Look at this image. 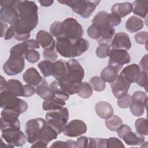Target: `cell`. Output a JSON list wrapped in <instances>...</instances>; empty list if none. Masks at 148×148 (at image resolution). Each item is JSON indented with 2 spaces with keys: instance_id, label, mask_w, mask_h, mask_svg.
Wrapping results in <instances>:
<instances>
[{
  "instance_id": "obj_49",
  "label": "cell",
  "mask_w": 148,
  "mask_h": 148,
  "mask_svg": "<svg viewBox=\"0 0 148 148\" xmlns=\"http://www.w3.org/2000/svg\"><path fill=\"white\" fill-rule=\"evenodd\" d=\"M88 141H89V138L85 136H82L79 137L76 141L77 147H79V148L88 147Z\"/></svg>"
},
{
  "instance_id": "obj_5",
  "label": "cell",
  "mask_w": 148,
  "mask_h": 148,
  "mask_svg": "<svg viewBox=\"0 0 148 148\" xmlns=\"http://www.w3.org/2000/svg\"><path fill=\"white\" fill-rule=\"evenodd\" d=\"M109 14L106 12L100 11L94 16L92 20V24L97 25L101 29V36L97 40L99 44H108L114 35L115 29L110 24Z\"/></svg>"
},
{
  "instance_id": "obj_19",
  "label": "cell",
  "mask_w": 148,
  "mask_h": 148,
  "mask_svg": "<svg viewBox=\"0 0 148 148\" xmlns=\"http://www.w3.org/2000/svg\"><path fill=\"white\" fill-rule=\"evenodd\" d=\"M23 78L27 84L32 86H37L43 80L39 72L34 67L27 69L23 73Z\"/></svg>"
},
{
  "instance_id": "obj_48",
  "label": "cell",
  "mask_w": 148,
  "mask_h": 148,
  "mask_svg": "<svg viewBox=\"0 0 148 148\" xmlns=\"http://www.w3.org/2000/svg\"><path fill=\"white\" fill-rule=\"evenodd\" d=\"M138 85L143 87L146 92L147 91V73L140 72L139 77L136 82Z\"/></svg>"
},
{
  "instance_id": "obj_30",
  "label": "cell",
  "mask_w": 148,
  "mask_h": 148,
  "mask_svg": "<svg viewBox=\"0 0 148 148\" xmlns=\"http://www.w3.org/2000/svg\"><path fill=\"white\" fill-rule=\"evenodd\" d=\"M49 87L54 94L53 97L61 99L64 101H66L69 99V95L64 90L58 80H56L52 82L49 85Z\"/></svg>"
},
{
  "instance_id": "obj_51",
  "label": "cell",
  "mask_w": 148,
  "mask_h": 148,
  "mask_svg": "<svg viewBox=\"0 0 148 148\" xmlns=\"http://www.w3.org/2000/svg\"><path fill=\"white\" fill-rule=\"evenodd\" d=\"M24 97H29L32 96L36 93V90L34 87V86L29 85V84H25L24 85Z\"/></svg>"
},
{
  "instance_id": "obj_47",
  "label": "cell",
  "mask_w": 148,
  "mask_h": 148,
  "mask_svg": "<svg viewBox=\"0 0 148 148\" xmlns=\"http://www.w3.org/2000/svg\"><path fill=\"white\" fill-rule=\"evenodd\" d=\"M131 102H132L131 96L128 94H127L124 97L120 99H118L117 100L118 106L122 109H126L130 107Z\"/></svg>"
},
{
  "instance_id": "obj_56",
  "label": "cell",
  "mask_w": 148,
  "mask_h": 148,
  "mask_svg": "<svg viewBox=\"0 0 148 148\" xmlns=\"http://www.w3.org/2000/svg\"><path fill=\"white\" fill-rule=\"evenodd\" d=\"M1 38H4V36L5 35V33L6 32V31L8 30L9 27L8 25V24L2 21H1Z\"/></svg>"
},
{
  "instance_id": "obj_55",
  "label": "cell",
  "mask_w": 148,
  "mask_h": 148,
  "mask_svg": "<svg viewBox=\"0 0 148 148\" xmlns=\"http://www.w3.org/2000/svg\"><path fill=\"white\" fill-rule=\"evenodd\" d=\"M50 147H68V144L67 140L65 142L57 140L52 143L50 146Z\"/></svg>"
},
{
  "instance_id": "obj_41",
  "label": "cell",
  "mask_w": 148,
  "mask_h": 148,
  "mask_svg": "<svg viewBox=\"0 0 148 148\" xmlns=\"http://www.w3.org/2000/svg\"><path fill=\"white\" fill-rule=\"evenodd\" d=\"M25 58L30 63H36L40 59V54L35 49H28L25 54Z\"/></svg>"
},
{
  "instance_id": "obj_45",
  "label": "cell",
  "mask_w": 148,
  "mask_h": 148,
  "mask_svg": "<svg viewBox=\"0 0 148 148\" xmlns=\"http://www.w3.org/2000/svg\"><path fill=\"white\" fill-rule=\"evenodd\" d=\"M134 39L138 44L145 45L146 47L148 39V34L146 31H140L137 32L134 35Z\"/></svg>"
},
{
  "instance_id": "obj_37",
  "label": "cell",
  "mask_w": 148,
  "mask_h": 148,
  "mask_svg": "<svg viewBox=\"0 0 148 148\" xmlns=\"http://www.w3.org/2000/svg\"><path fill=\"white\" fill-rule=\"evenodd\" d=\"M92 88L90 84L87 82H82V86L77 92V95L84 99L90 98L92 94Z\"/></svg>"
},
{
  "instance_id": "obj_21",
  "label": "cell",
  "mask_w": 148,
  "mask_h": 148,
  "mask_svg": "<svg viewBox=\"0 0 148 148\" xmlns=\"http://www.w3.org/2000/svg\"><path fill=\"white\" fill-rule=\"evenodd\" d=\"M96 114L103 119H108L113 115V109L112 105L108 102L100 101L95 106Z\"/></svg>"
},
{
  "instance_id": "obj_35",
  "label": "cell",
  "mask_w": 148,
  "mask_h": 148,
  "mask_svg": "<svg viewBox=\"0 0 148 148\" xmlns=\"http://www.w3.org/2000/svg\"><path fill=\"white\" fill-rule=\"evenodd\" d=\"M136 132L142 135H148V124L146 118H139L135 122Z\"/></svg>"
},
{
  "instance_id": "obj_53",
  "label": "cell",
  "mask_w": 148,
  "mask_h": 148,
  "mask_svg": "<svg viewBox=\"0 0 148 148\" xmlns=\"http://www.w3.org/2000/svg\"><path fill=\"white\" fill-rule=\"evenodd\" d=\"M24 42L26 43L29 49H39L40 47V45L36 41V40L29 39V40H27Z\"/></svg>"
},
{
  "instance_id": "obj_50",
  "label": "cell",
  "mask_w": 148,
  "mask_h": 148,
  "mask_svg": "<svg viewBox=\"0 0 148 148\" xmlns=\"http://www.w3.org/2000/svg\"><path fill=\"white\" fill-rule=\"evenodd\" d=\"M148 63H147V54L145 55L141 59L139 62V69L140 72L147 73L148 71Z\"/></svg>"
},
{
  "instance_id": "obj_7",
  "label": "cell",
  "mask_w": 148,
  "mask_h": 148,
  "mask_svg": "<svg viewBox=\"0 0 148 148\" xmlns=\"http://www.w3.org/2000/svg\"><path fill=\"white\" fill-rule=\"evenodd\" d=\"M58 2L70 7L75 13L80 15L82 18H87L94 12L100 1L73 0L58 1Z\"/></svg>"
},
{
  "instance_id": "obj_40",
  "label": "cell",
  "mask_w": 148,
  "mask_h": 148,
  "mask_svg": "<svg viewBox=\"0 0 148 148\" xmlns=\"http://www.w3.org/2000/svg\"><path fill=\"white\" fill-rule=\"evenodd\" d=\"M50 32L51 35L56 37V39L60 38L62 34L61 22L58 21H54L50 27Z\"/></svg>"
},
{
  "instance_id": "obj_3",
  "label": "cell",
  "mask_w": 148,
  "mask_h": 148,
  "mask_svg": "<svg viewBox=\"0 0 148 148\" xmlns=\"http://www.w3.org/2000/svg\"><path fill=\"white\" fill-rule=\"evenodd\" d=\"M67 72L65 76L58 81L64 90L69 95L77 94L84 76V70L80 64L72 58L66 62Z\"/></svg>"
},
{
  "instance_id": "obj_26",
  "label": "cell",
  "mask_w": 148,
  "mask_h": 148,
  "mask_svg": "<svg viewBox=\"0 0 148 148\" xmlns=\"http://www.w3.org/2000/svg\"><path fill=\"white\" fill-rule=\"evenodd\" d=\"M36 93L43 99L46 100L54 97V94L45 79L43 78L41 83L36 86Z\"/></svg>"
},
{
  "instance_id": "obj_39",
  "label": "cell",
  "mask_w": 148,
  "mask_h": 148,
  "mask_svg": "<svg viewBox=\"0 0 148 148\" xmlns=\"http://www.w3.org/2000/svg\"><path fill=\"white\" fill-rule=\"evenodd\" d=\"M88 147L105 148L106 147V139L101 138H88Z\"/></svg>"
},
{
  "instance_id": "obj_24",
  "label": "cell",
  "mask_w": 148,
  "mask_h": 148,
  "mask_svg": "<svg viewBox=\"0 0 148 148\" xmlns=\"http://www.w3.org/2000/svg\"><path fill=\"white\" fill-rule=\"evenodd\" d=\"M6 90L16 97L24 96V85H23L20 80L17 79H9L7 82Z\"/></svg>"
},
{
  "instance_id": "obj_54",
  "label": "cell",
  "mask_w": 148,
  "mask_h": 148,
  "mask_svg": "<svg viewBox=\"0 0 148 148\" xmlns=\"http://www.w3.org/2000/svg\"><path fill=\"white\" fill-rule=\"evenodd\" d=\"M15 35V29L13 25H10L8 30L6 31L5 35L4 36V39L5 40H9L12 39L13 36Z\"/></svg>"
},
{
  "instance_id": "obj_33",
  "label": "cell",
  "mask_w": 148,
  "mask_h": 148,
  "mask_svg": "<svg viewBox=\"0 0 148 148\" xmlns=\"http://www.w3.org/2000/svg\"><path fill=\"white\" fill-rule=\"evenodd\" d=\"M106 127L112 131H116L123 124L122 119L117 115H113L105 120Z\"/></svg>"
},
{
  "instance_id": "obj_23",
  "label": "cell",
  "mask_w": 148,
  "mask_h": 148,
  "mask_svg": "<svg viewBox=\"0 0 148 148\" xmlns=\"http://www.w3.org/2000/svg\"><path fill=\"white\" fill-rule=\"evenodd\" d=\"M125 143L130 146H139L145 143V137L137 132H134L131 129L128 131L122 137Z\"/></svg>"
},
{
  "instance_id": "obj_9",
  "label": "cell",
  "mask_w": 148,
  "mask_h": 148,
  "mask_svg": "<svg viewBox=\"0 0 148 148\" xmlns=\"http://www.w3.org/2000/svg\"><path fill=\"white\" fill-rule=\"evenodd\" d=\"M62 34L60 38L75 42L82 38L83 29L80 24L74 18L68 17L61 22Z\"/></svg>"
},
{
  "instance_id": "obj_15",
  "label": "cell",
  "mask_w": 148,
  "mask_h": 148,
  "mask_svg": "<svg viewBox=\"0 0 148 148\" xmlns=\"http://www.w3.org/2000/svg\"><path fill=\"white\" fill-rule=\"evenodd\" d=\"M131 83L124 76L119 74L116 80L110 83V87L113 95L117 99L124 97L128 94L131 86Z\"/></svg>"
},
{
  "instance_id": "obj_32",
  "label": "cell",
  "mask_w": 148,
  "mask_h": 148,
  "mask_svg": "<svg viewBox=\"0 0 148 148\" xmlns=\"http://www.w3.org/2000/svg\"><path fill=\"white\" fill-rule=\"evenodd\" d=\"M54 63L49 60L42 61L38 64L40 72L45 77H49L53 75Z\"/></svg>"
},
{
  "instance_id": "obj_44",
  "label": "cell",
  "mask_w": 148,
  "mask_h": 148,
  "mask_svg": "<svg viewBox=\"0 0 148 148\" xmlns=\"http://www.w3.org/2000/svg\"><path fill=\"white\" fill-rule=\"evenodd\" d=\"M132 101H138L142 102L147 105V95L146 92L142 91H135L131 97Z\"/></svg>"
},
{
  "instance_id": "obj_25",
  "label": "cell",
  "mask_w": 148,
  "mask_h": 148,
  "mask_svg": "<svg viewBox=\"0 0 148 148\" xmlns=\"http://www.w3.org/2000/svg\"><path fill=\"white\" fill-rule=\"evenodd\" d=\"M143 26L144 21L143 20L135 16H131L125 23L126 29L131 33L139 31L143 28Z\"/></svg>"
},
{
  "instance_id": "obj_27",
  "label": "cell",
  "mask_w": 148,
  "mask_h": 148,
  "mask_svg": "<svg viewBox=\"0 0 148 148\" xmlns=\"http://www.w3.org/2000/svg\"><path fill=\"white\" fill-rule=\"evenodd\" d=\"M67 72V68L66 62L62 60H58L54 62L53 76L56 80L60 81L66 75Z\"/></svg>"
},
{
  "instance_id": "obj_17",
  "label": "cell",
  "mask_w": 148,
  "mask_h": 148,
  "mask_svg": "<svg viewBox=\"0 0 148 148\" xmlns=\"http://www.w3.org/2000/svg\"><path fill=\"white\" fill-rule=\"evenodd\" d=\"M131 42L128 35L123 32L116 33L112 41L111 49H121L128 50L131 47Z\"/></svg>"
},
{
  "instance_id": "obj_52",
  "label": "cell",
  "mask_w": 148,
  "mask_h": 148,
  "mask_svg": "<svg viewBox=\"0 0 148 148\" xmlns=\"http://www.w3.org/2000/svg\"><path fill=\"white\" fill-rule=\"evenodd\" d=\"M109 22L111 27H113L115 26L118 25L121 22V18L113 14L112 13L109 14Z\"/></svg>"
},
{
  "instance_id": "obj_43",
  "label": "cell",
  "mask_w": 148,
  "mask_h": 148,
  "mask_svg": "<svg viewBox=\"0 0 148 148\" xmlns=\"http://www.w3.org/2000/svg\"><path fill=\"white\" fill-rule=\"evenodd\" d=\"M43 56L45 60H49L52 62L56 61L58 58V53L55 48L44 49Z\"/></svg>"
},
{
  "instance_id": "obj_22",
  "label": "cell",
  "mask_w": 148,
  "mask_h": 148,
  "mask_svg": "<svg viewBox=\"0 0 148 148\" xmlns=\"http://www.w3.org/2000/svg\"><path fill=\"white\" fill-rule=\"evenodd\" d=\"M111 11V13L121 18L129 14L132 11V5L129 2L116 3L112 6Z\"/></svg>"
},
{
  "instance_id": "obj_12",
  "label": "cell",
  "mask_w": 148,
  "mask_h": 148,
  "mask_svg": "<svg viewBox=\"0 0 148 148\" xmlns=\"http://www.w3.org/2000/svg\"><path fill=\"white\" fill-rule=\"evenodd\" d=\"M16 1H1L0 18L1 21L13 25L18 18V14L16 9Z\"/></svg>"
},
{
  "instance_id": "obj_11",
  "label": "cell",
  "mask_w": 148,
  "mask_h": 148,
  "mask_svg": "<svg viewBox=\"0 0 148 148\" xmlns=\"http://www.w3.org/2000/svg\"><path fill=\"white\" fill-rule=\"evenodd\" d=\"M1 131L2 138L10 147H21L25 143L26 135L20 130L8 128Z\"/></svg>"
},
{
  "instance_id": "obj_6",
  "label": "cell",
  "mask_w": 148,
  "mask_h": 148,
  "mask_svg": "<svg viewBox=\"0 0 148 148\" xmlns=\"http://www.w3.org/2000/svg\"><path fill=\"white\" fill-rule=\"evenodd\" d=\"M1 108L10 111L18 116L24 113L28 109L27 103L9 93L7 90L0 92Z\"/></svg>"
},
{
  "instance_id": "obj_18",
  "label": "cell",
  "mask_w": 148,
  "mask_h": 148,
  "mask_svg": "<svg viewBox=\"0 0 148 148\" xmlns=\"http://www.w3.org/2000/svg\"><path fill=\"white\" fill-rule=\"evenodd\" d=\"M36 40L44 49L56 48V42L51 34L45 30H39L36 35Z\"/></svg>"
},
{
  "instance_id": "obj_59",
  "label": "cell",
  "mask_w": 148,
  "mask_h": 148,
  "mask_svg": "<svg viewBox=\"0 0 148 148\" xmlns=\"http://www.w3.org/2000/svg\"><path fill=\"white\" fill-rule=\"evenodd\" d=\"M38 2L40 4L41 6H44V7L50 6L54 2L53 1H49V0H42V1H39Z\"/></svg>"
},
{
  "instance_id": "obj_13",
  "label": "cell",
  "mask_w": 148,
  "mask_h": 148,
  "mask_svg": "<svg viewBox=\"0 0 148 148\" xmlns=\"http://www.w3.org/2000/svg\"><path fill=\"white\" fill-rule=\"evenodd\" d=\"M108 65L114 67L118 72L123 65L130 62L131 57L127 50L121 49H111L109 54Z\"/></svg>"
},
{
  "instance_id": "obj_34",
  "label": "cell",
  "mask_w": 148,
  "mask_h": 148,
  "mask_svg": "<svg viewBox=\"0 0 148 148\" xmlns=\"http://www.w3.org/2000/svg\"><path fill=\"white\" fill-rule=\"evenodd\" d=\"M147 105L142 102L138 101H132L130 109L131 113L136 117H139L143 114L145 108Z\"/></svg>"
},
{
  "instance_id": "obj_8",
  "label": "cell",
  "mask_w": 148,
  "mask_h": 148,
  "mask_svg": "<svg viewBox=\"0 0 148 148\" xmlns=\"http://www.w3.org/2000/svg\"><path fill=\"white\" fill-rule=\"evenodd\" d=\"M69 119L68 109L65 107L51 110L45 114V119L47 123L50 125L58 134L61 133L66 125Z\"/></svg>"
},
{
  "instance_id": "obj_14",
  "label": "cell",
  "mask_w": 148,
  "mask_h": 148,
  "mask_svg": "<svg viewBox=\"0 0 148 148\" xmlns=\"http://www.w3.org/2000/svg\"><path fill=\"white\" fill-rule=\"evenodd\" d=\"M86 123L80 120H73L66 124L62 131L64 134L69 137H77L87 131Z\"/></svg>"
},
{
  "instance_id": "obj_42",
  "label": "cell",
  "mask_w": 148,
  "mask_h": 148,
  "mask_svg": "<svg viewBox=\"0 0 148 148\" xmlns=\"http://www.w3.org/2000/svg\"><path fill=\"white\" fill-rule=\"evenodd\" d=\"M87 32V35L91 39L98 40L101 36V29L99 27L95 24H92L88 28Z\"/></svg>"
},
{
  "instance_id": "obj_10",
  "label": "cell",
  "mask_w": 148,
  "mask_h": 148,
  "mask_svg": "<svg viewBox=\"0 0 148 148\" xmlns=\"http://www.w3.org/2000/svg\"><path fill=\"white\" fill-rule=\"evenodd\" d=\"M25 67V56L10 50V56L3 65V72L9 76L21 73Z\"/></svg>"
},
{
  "instance_id": "obj_58",
  "label": "cell",
  "mask_w": 148,
  "mask_h": 148,
  "mask_svg": "<svg viewBox=\"0 0 148 148\" xmlns=\"http://www.w3.org/2000/svg\"><path fill=\"white\" fill-rule=\"evenodd\" d=\"M6 85H7V82L5 80L4 77L1 76V87H0V92L3 91L4 90H6Z\"/></svg>"
},
{
  "instance_id": "obj_36",
  "label": "cell",
  "mask_w": 148,
  "mask_h": 148,
  "mask_svg": "<svg viewBox=\"0 0 148 148\" xmlns=\"http://www.w3.org/2000/svg\"><path fill=\"white\" fill-rule=\"evenodd\" d=\"M89 83L92 88L95 91H102L106 87L105 82H104L101 77L98 76H95L91 77Z\"/></svg>"
},
{
  "instance_id": "obj_2",
  "label": "cell",
  "mask_w": 148,
  "mask_h": 148,
  "mask_svg": "<svg viewBox=\"0 0 148 148\" xmlns=\"http://www.w3.org/2000/svg\"><path fill=\"white\" fill-rule=\"evenodd\" d=\"M25 132L27 140L31 144L41 140L48 145L58 135L45 120L40 117L28 120L25 124Z\"/></svg>"
},
{
  "instance_id": "obj_38",
  "label": "cell",
  "mask_w": 148,
  "mask_h": 148,
  "mask_svg": "<svg viewBox=\"0 0 148 148\" xmlns=\"http://www.w3.org/2000/svg\"><path fill=\"white\" fill-rule=\"evenodd\" d=\"M111 50L110 46L107 43L99 44V46L96 49V55L98 58H105L109 57L110 51Z\"/></svg>"
},
{
  "instance_id": "obj_57",
  "label": "cell",
  "mask_w": 148,
  "mask_h": 148,
  "mask_svg": "<svg viewBox=\"0 0 148 148\" xmlns=\"http://www.w3.org/2000/svg\"><path fill=\"white\" fill-rule=\"evenodd\" d=\"M47 144L45 143L43 141L39 140L32 144L31 147H46L47 146Z\"/></svg>"
},
{
  "instance_id": "obj_46",
  "label": "cell",
  "mask_w": 148,
  "mask_h": 148,
  "mask_svg": "<svg viewBox=\"0 0 148 148\" xmlns=\"http://www.w3.org/2000/svg\"><path fill=\"white\" fill-rule=\"evenodd\" d=\"M106 147H125V146L123 142L118 138L116 137H111L106 139Z\"/></svg>"
},
{
  "instance_id": "obj_1",
  "label": "cell",
  "mask_w": 148,
  "mask_h": 148,
  "mask_svg": "<svg viewBox=\"0 0 148 148\" xmlns=\"http://www.w3.org/2000/svg\"><path fill=\"white\" fill-rule=\"evenodd\" d=\"M15 7L18 18L13 25L15 29L14 38L18 41H25L38 24V8L34 2L30 1H16Z\"/></svg>"
},
{
  "instance_id": "obj_28",
  "label": "cell",
  "mask_w": 148,
  "mask_h": 148,
  "mask_svg": "<svg viewBox=\"0 0 148 148\" xmlns=\"http://www.w3.org/2000/svg\"><path fill=\"white\" fill-rule=\"evenodd\" d=\"M65 105V101L55 97H52L48 99L44 100L42 103V108L44 110L51 111L60 109Z\"/></svg>"
},
{
  "instance_id": "obj_29",
  "label": "cell",
  "mask_w": 148,
  "mask_h": 148,
  "mask_svg": "<svg viewBox=\"0 0 148 148\" xmlns=\"http://www.w3.org/2000/svg\"><path fill=\"white\" fill-rule=\"evenodd\" d=\"M132 12L134 14L145 18L148 12V1L136 0L132 2Z\"/></svg>"
},
{
  "instance_id": "obj_4",
  "label": "cell",
  "mask_w": 148,
  "mask_h": 148,
  "mask_svg": "<svg viewBox=\"0 0 148 148\" xmlns=\"http://www.w3.org/2000/svg\"><path fill=\"white\" fill-rule=\"evenodd\" d=\"M89 42L83 38L75 42H71L64 38L56 39V50L61 56L65 58L80 56L85 53L89 49Z\"/></svg>"
},
{
  "instance_id": "obj_20",
  "label": "cell",
  "mask_w": 148,
  "mask_h": 148,
  "mask_svg": "<svg viewBox=\"0 0 148 148\" xmlns=\"http://www.w3.org/2000/svg\"><path fill=\"white\" fill-rule=\"evenodd\" d=\"M140 73V71L139 65L136 64H132L125 66L120 74L124 76L131 83H132L136 82Z\"/></svg>"
},
{
  "instance_id": "obj_16",
  "label": "cell",
  "mask_w": 148,
  "mask_h": 148,
  "mask_svg": "<svg viewBox=\"0 0 148 148\" xmlns=\"http://www.w3.org/2000/svg\"><path fill=\"white\" fill-rule=\"evenodd\" d=\"M18 116L16 114L3 109L1 117V130L10 128L20 130V123Z\"/></svg>"
},
{
  "instance_id": "obj_31",
  "label": "cell",
  "mask_w": 148,
  "mask_h": 148,
  "mask_svg": "<svg viewBox=\"0 0 148 148\" xmlns=\"http://www.w3.org/2000/svg\"><path fill=\"white\" fill-rule=\"evenodd\" d=\"M118 72H119L114 67L108 65L102 69L100 76L104 82L111 83L117 77Z\"/></svg>"
}]
</instances>
